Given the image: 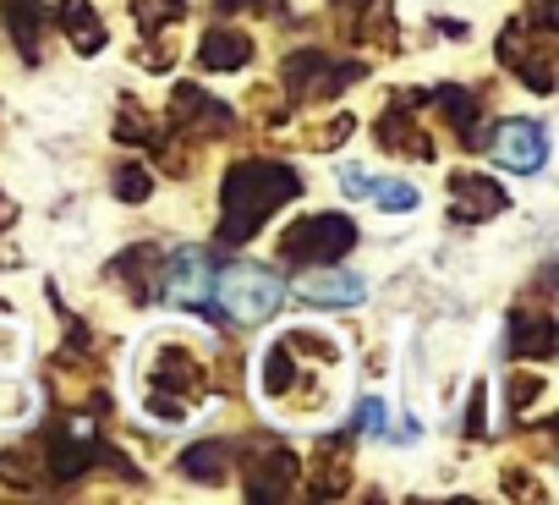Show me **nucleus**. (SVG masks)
Wrapping results in <instances>:
<instances>
[{"label": "nucleus", "mask_w": 559, "mask_h": 505, "mask_svg": "<svg viewBox=\"0 0 559 505\" xmlns=\"http://www.w3.org/2000/svg\"><path fill=\"white\" fill-rule=\"evenodd\" d=\"M219 308H230L236 319H269L280 308V281L269 270L236 265L219 275Z\"/></svg>", "instance_id": "f257e3e1"}, {"label": "nucleus", "mask_w": 559, "mask_h": 505, "mask_svg": "<svg viewBox=\"0 0 559 505\" xmlns=\"http://www.w3.org/2000/svg\"><path fill=\"white\" fill-rule=\"evenodd\" d=\"M493 154H499L504 171L526 176V171H543V160H548V138H543L537 121H510V127H499Z\"/></svg>", "instance_id": "f03ea898"}, {"label": "nucleus", "mask_w": 559, "mask_h": 505, "mask_svg": "<svg viewBox=\"0 0 559 505\" xmlns=\"http://www.w3.org/2000/svg\"><path fill=\"white\" fill-rule=\"evenodd\" d=\"M209 286H214V270L198 247H181L176 265L165 270V297L170 303H187V308H203L209 303Z\"/></svg>", "instance_id": "7ed1b4c3"}, {"label": "nucleus", "mask_w": 559, "mask_h": 505, "mask_svg": "<svg viewBox=\"0 0 559 505\" xmlns=\"http://www.w3.org/2000/svg\"><path fill=\"white\" fill-rule=\"evenodd\" d=\"M297 297L313 303V308H357V303L368 297V281H362V275H341V270H330V275L302 281Z\"/></svg>", "instance_id": "20e7f679"}]
</instances>
